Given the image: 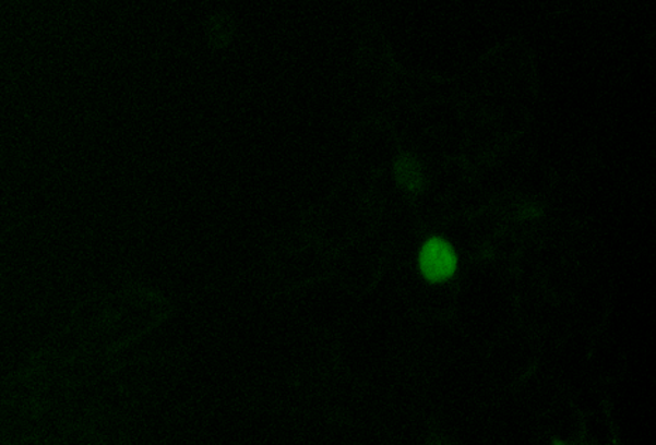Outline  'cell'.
Instances as JSON below:
<instances>
[{
  "label": "cell",
  "instance_id": "cell-1",
  "mask_svg": "<svg viewBox=\"0 0 656 445\" xmlns=\"http://www.w3.org/2000/svg\"><path fill=\"white\" fill-rule=\"evenodd\" d=\"M457 258L453 248L443 239L433 238L425 244L420 253V268L429 281L440 282L453 276Z\"/></svg>",
  "mask_w": 656,
  "mask_h": 445
}]
</instances>
